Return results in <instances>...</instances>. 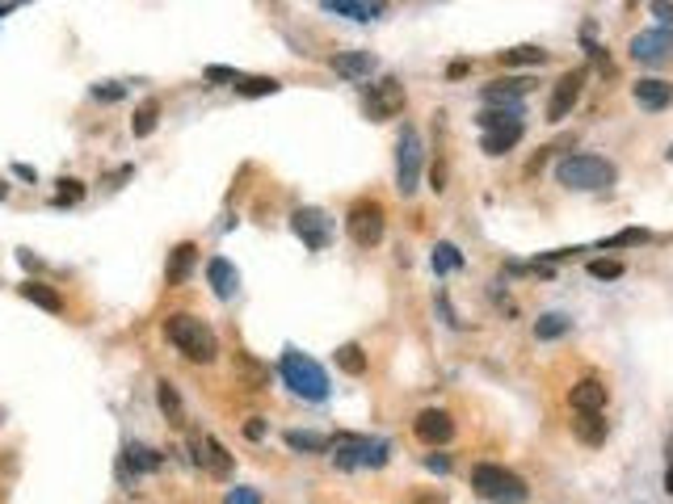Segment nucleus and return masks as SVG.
Returning a JSON list of instances; mask_svg holds the SVG:
<instances>
[{
	"label": "nucleus",
	"instance_id": "nucleus-1",
	"mask_svg": "<svg viewBox=\"0 0 673 504\" xmlns=\"http://www.w3.org/2000/svg\"><path fill=\"white\" fill-rule=\"evenodd\" d=\"M164 336H169V345H177V353H186L190 362H215L219 358V341H215V332L202 324V319H194V315L177 311L164 319Z\"/></svg>",
	"mask_w": 673,
	"mask_h": 504
},
{
	"label": "nucleus",
	"instance_id": "nucleus-2",
	"mask_svg": "<svg viewBox=\"0 0 673 504\" xmlns=\"http://www.w3.org/2000/svg\"><path fill=\"white\" fill-rule=\"evenodd\" d=\"M614 164L602 156H564L560 164H556V181H560L564 189H610L614 185Z\"/></svg>",
	"mask_w": 673,
	"mask_h": 504
},
{
	"label": "nucleus",
	"instance_id": "nucleus-3",
	"mask_svg": "<svg viewBox=\"0 0 673 504\" xmlns=\"http://www.w3.org/2000/svg\"><path fill=\"white\" fill-rule=\"evenodd\" d=\"M471 488L493 504H527V496H530L527 484H522L518 475L505 471V467H493V462H484V467L471 471Z\"/></svg>",
	"mask_w": 673,
	"mask_h": 504
},
{
	"label": "nucleus",
	"instance_id": "nucleus-4",
	"mask_svg": "<svg viewBox=\"0 0 673 504\" xmlns=\"http://www.w3.org/2000/svg\"><path fill=\"white\" fill-rule=\"evenodd\" d=\"M329 450H333V467L353 471V467H384L392 445H387V441L358 437V433H341V437L329 441Z\"/></svg>",
	"mask_w": 673,
	"mask_h": 504
},
{
	"label": "nucleus",
	"instance_id": "nucleus-5",
	"mask_svg": "<svg viewBox=\"0 0 673 504\" xmlns=\"http://www.w3.org/2000/svg\"><path fill=\"white\" fill-rule=\"evenodd\" d=\"M282 382H287L295 395H304V399H324L329 395V378H324V370L307 353H299V349H287L282 353Z\"/></svg>",
	"mask_w": 673,
	"mask_h": 504
},
{
	"label": "nucleus",
	"instance_id": "nucleus-6",
	"mask_svg": "<svg viewBox=\"0 0 673 504\" xmlns=\"http://www.w3.org/2000/svg\"><path fill=\"white\" fill-rule=\"evenodd\" d=\"M345 232L358 248H375L387 232V215L379 202H353L350 215H345Z\"/></svg>",
	"mask_w": 673,
	"mask_h": 504
},
{
	"label": "nucleus",
	"instance_id": "nucleus-7",
	"mask_svg": "<svg viewBox=\"0 0 673 504\" xmlns=\"http://www.w3.org/2000/svg\"><path fill=\"white\" fill-rule=\"evenodd\" d=\"M421 185V135L413 126H404L400 139H396V189L404 198L417 193Z\"/></svg>",
	"mask_w": 673,
	"mask_h": 504
},
{
	"label": "nucleus",
	"instance_id": "nucleus-8",
	"mask_svg": "<svg viewBox=\"0 0 673 504\" xmlns=\"http://www.w3.org/2000/svg\"><path fill=\"white\" fill-rule=\"evenodd\" d=\"M404 110V84L396 76H384L375 80L367 89V114L370 122H387V118H396V114Z\"/></svg>",
	"mask_w": 673,
	"mask_h": 504
},
{
	"label": "nucleus",
	"instance_id": "nucleus-9",
	"mask_svg": "<svg viewBox=\"0 0 673 504\" xmlns=\"http://www.w3.org/2000/svg\"><path fill=\"white\" fill-rule=\"evenodd\" d=\"M581 93H585V67L564 72V76L556 80V89H551V101H547V122H564V118L573 114V106L581 101Z\"/></svg>",
	"mask_w": 673,
	"mask_h": 504
},
{
	"label": "nucleus",
	"instance_id": "nucleus-10",
	"mask_svg": "<svg viewBox=\"0 0 673 504\" xmlns=\"http://www.w3.org/2000/svg\"><path fill=\"white\" fill-rule=\"evenodd\" d=\"M290 227H295V236L304 240L312 252L329 248V219H324V210L304 206V210H295V215H290Z\"/></svg>",
	"mask_w": 673,
	"mask_h": 504
},
{
	"label": "nucleus",
	"instance_id": "nucleus-11",
	"mask_svg": "<svg viewBox=\"0 0 673 504\" xmlns=\"http://www.w3.org/2000/svg\"><path fill=\"white\" fill-rule=\"evenodd\" d=\"M669 51H673V30H644L631 38V59L636 63H661V59H669Z\"/></svg>",
	"mask_w": 673,
	"mask_h": 504
},
{
	"label": "nucleus",
	"instance_id": "nucleus-12",
	"mask_svg": "<svg viewBox=\"0 0 673 504\" xmlns=\"http://www.w3.org/2000/svg\"><path fill=\"white\" fill-rule=\"evenodd\" d=\"M413 433H417L425 445H442V441L455 437V421H450V412H442V408H425L417 421H413Z\"/></svg>",
	"mask_w": 673,
	"mask_h": 504
},
{
	"label": "nucleus",
	"instance_id": "nucleus-13",
	"mask_svg": "<svg viewBox=\"0 0 673 504\" xmlns=\"http://www.w3.org/2000/svg\"><path fill=\"white\" fill-rule=\"evenodd\" d=\"M190 450H194V462H198V467H207L210 475H219V479L232 475V454H227L215 437H194Z\"/></svg>",
	"mask_w": 673,
	"mask_h": 504
},
{
	"label": "nucleus",
	"instance_id": "nucleus-14",
	"mask_svg": "<svg viewBox=\"0 0 673 504\" xmlns=\"http://www.w3.org/2000/svg\"><path fill=\"white\" fill-rule=\"evenodd\" d=\"M530 93V80H493V84H484L480 97L484 106H497V110H518V101Z\"/></svg>",
	"mask_w": 673,
	"mask_h": 504
},
{
	"label": "nucleus",
	"instance_id": "nucleus-15",
	"mask_svg": "<svg viewBox=\"0 0 673 504\" xmlns=\"http://www.w3.org/2000/svg\"><path fill=\"white\" fill-rule=\"evenodd\" d=\"M321 9L350 17V21H379L387 13V0H321Z\"/></svg>",
	"mask_w": 673,
	"mask_h": 504
},
{
	"label": "nucleus",
	"instance_id": "nucleus-16",
	"mask_svg": "<svg viewBox=\"0 0 673 504\" xmlns=\"http://www.w3.org/2000/svg\"><path fill=\"white\" fill-rule=\"evenodd\" d=\"M631 97H636L640 110H665V106H673V84L669 80L648 76V80H640V84H631Z\"/></svg>",
	"mask_w": 673,
	"mask_h": 504
},
{
	"label": "nucleus",
	"instance_id": "nucleus-17",
	"mask_svg": "<svg viewBox=\"0 0 673 504\" xmlns=\"http://www.w3.org/2000/svg\"><path fill=\"white\" fill-rule=\"evenodd\" d=\"M606 382L602 378H581L577 387L568 391V404H573V412H602L606 408Z\"/></svg>",
	"mask_w": 673,
	"mask_h": 504
},
{
	"label": "nucleus",
	"instance_id": "nucleus-18",
	"mask_svg": "<svg viewBox=\"0 0 673 504\" xmlns=\"http://www.w3.org/2000/svg\"><path fill=\"white\" fill-rule=\"evenodd\" d=\"M207 278H210L215 299H232V295H236V286H241V273H236V265H232L227 256H215V261H210Z\"/></svg>",
	"mask_w": 673,
	"mask_h": 504
},
{
	"label": "nucleus",
	"instance_id": "nucleus-19",
	"mask_svg": "<svg viewBox=\"0 0 673 504\" xmlns=\"http://www.w3.org/2000/svg\"><path fill=\"white\" fill-rule=\"evenodd\" d=\"M518 139H522V118L518 122H505V126H493V130H484V156H505L510 147H518Z\"/></svg>",
	"mask_w": 673,
	"mask_h": 504
},
{
	"label": "nucleus",
	"instance_id": "nucleus-20",
	"mask_svg": "<svg viewBox=\"0 0 673 504\" xmlns=\"http://www.w3.org/2000/svg\"><path fill=\"white\" fill-rule=\"evenodd\" d=\"M333 72L345 80H370L375 72V55L370 51H345V55H333Z\"/></svg>",
	"mask_w": 673,
	"mask_h": 504
},
{
	"label": "nucleus",
	"instance_id": "nucleus-21",
	"mask_svg": "<svg viewBox=\"0 0 673 504\" xmlns=\"http://www.w3.org/2000/svg\"><path fill=\"white\" fill-rule=\"evenodd\" d=\"M573 433H577V441H585V445H602V441L610 437V425L602 412H577Z\"/></svg>",
	"mask_w": 673,
	"mask_h": 504
},
{
	"label": "nucleus",
	"instance_id": "nucleus-22",
	"mask_svg": "<svg viewBox=\"0 0 673 504\" xmlns=\"http://www.w3.org/2000/svg\"><path fill=\"white\" fill-rule=\"evenodd\" d=\"M194 261H198V248L194 244H177L173 252H169V265H164V278H169V286H181L186 278H190Z\"/></svg>",
	"mask_w": 673,
	"mask_h": 504
},
{
	"label": "nucleus",
	"instance_id": "nucleus-23",
	"mask_svg": "<svg viewBox=\"0 0 673 504\" xmlns=\"http://www.w3.org/2000/svg\"><path fill=\"white\" fill-rule=\"evenodd\" d=\"M17 290H21V299L34 303V307H43V311H51V315L64 311V299H59V290H51L47 282H21Z\"/></svg>",
	"mask_w": 673,
	"mask_h": 504
},
{
	"label": "nucleus",
	"instance_id": "nucleus-24",
	"mask_svg": "<svg viewBox=\"0 0 673 504\" xmlns=\"http://www.w3.org/2000/svg\"><path fill=\"white\" fill-rule=\"evenodd\" d=\"M236 378L249 391H261V387H270V366H261L253 353H236Z\"/></svg>",
	"mask_w": 673,
	"mask_h": 504
},
{
	"label": "nucleus",
	"instance_id": "nucleus-25",
	"mask_svg": "<svg viewBox=\"0 0 673 504\" xmlns=\"http://www.w3.org/2000/svg\"><path fill=\"white\" fill-rule=\"evenodd\" d=\"M156 404H161V412L169 416V425H186V408H181V395H177V387L169 382V378H161V382H156Z\"/></svg>",
	"mask_w": 673,
	"mask_h": 504
},
{
	"label": "nucleus",
	"instance_id": "nucleus-26",
	"mask_svg": "<svg viewBox=\"0 0 673 504\" xmlns=\"http://www.w3.org/2000/svg\"><path fill=\"white\" fill-rule=\"evenodd\" d=\"M156 118H161V101L147 97L144 106L135 110V118H131V135H135V139H147V135L156 130Z\"/></svg>",
	"mask_w": 673,
	"mask_h": 504
},
{
	"label": "nucleus",
	"instance_id": "nucleus-27",
	"mask_svg": "<svg viewBox=\"0 0 673 504\" xmlns=\"http://www.w3.org/2000/svg\"><path fill=\"white\" fill-rule=\"evenodd\" d=\"M501 63L505 67H543L547 63V51H539V47H510V51H501Z\"/></svg>",
	"mask_w": 673,
	"mask_h": 504
},
{
	"label": "nucleus",
	"instance_id": "nucleus-28",
	"mask_svg": "<svg viewBox=\"0 0 673 504\" xmlns=\"http://www.w3.org/2000/svg\"><path fill=\"white\" fill-rule=\"evenodd\" d=\"M333 358H336V370H341V374H353V378L367 374V353H362V345H353L350 341V345L336 349Z\"/></svg>",
	"mask_w": 673,
	"mask_h": 504
},
{
	"label": "nucleus",
	"instance_id": "nucleus-29",
	"mask_svg": "<svg viewBox=\"0 0 673 504\" xmlns=\"http://www.w3.org/2000/svg\"><path fill=\"white\" fill-rule=\"evenodd\" d=\"M161 462H164V458L156 454V450L139 445V441H131V445H127V467L135 475H139V471H161Z\"/></svg>",
	"mask_w": 673,
	"mask_h": 504
},
{
	"label": "nucleus",
	"instance_id": "nucleus-30",
	"mask_svg": "<svg viewBox=\"0 0 673 504\" xmlns=\"http://www.w3.org/2000/svg\"><path fill=\"white\" fill-rule=\"evenodd\" d=\"M568 328H573V319H568V315L547 311V315H539V324H534V336H539V341H560Z\"/></svg>",
	"mask_w": 673,
	"mask_h": 504
},
{
	"label": "nucleus",
	"instance_id": "nucleus-31",
	"mask_svg": "<svg viewBox=\"0 0 673 504\" xmlns=\"http://www.w3.org/2000/svg\"><path fill=\"white\" fill-rule=\"evenodd\" d=\"M287 445H290V450L321 454V450H329V437H321V433H304V429H290V433H287Z\"/></svg>",
	"mask_w": 673,
	"mask_h": 504
},
{
	"label": "nucleus",
	"instance_id": "nucleus-32",
	"mask_svg": "<svg viewBox=\"0 0 673 504\" xmlns=\"http://www.w3.org/2000/svg\"><path fill=\"white\" fill-rule=\"evenodd\" d=\"M455 269H463V252L455 244H438L433 248V273H455Z\"/></svg>",
	"mask_w": 673,
	"mask_h": 504
},
{
	"label": "nucleus",
	"instance_id": "nucleus-33",
	"mask_svg": "<svg viewBox=\"0 0 673 504\" xmlns=\"http://www.w3.org/2000/svg\"><path fill=\"white\" fill-rule=\"evenodd\" d=\"M236 89H241L244 97H270V93H278L282 84L273 76H249V80H236Z\"/></svg>",
	"mask_w": 673,
	"mask_h": 504
},
{
	"label": "nucleus",
	"instance_id": "nucleus-34",
	"mask_svg": "<svg viewBox=\"0 0 673 504\" xmlns=\"http://www.w3.org/2000/svg\"><path fill=\"white\" fill-rule=\"evenodd\" d=\"M522 118V110H497V106H488V110L476 114V122L484 126V130H493V126H505V122H518Z\"/></svg>",
	"mask_w": 673,
	"mask_h": 504
},
{
	"label": "nucleus",
	"instance_id": "nucleus-35",
	"mask_svg": "<svg viewBox=\"0 0 673 504\" xmlns=\"http://www.w3.org/2000/svg\"><path fill=\"white\" fill-rule=\"evenodd\" d=\"M81 198H84V185L81 181H72V177H64L59 189H55V206H76Z\"/></svg>",
	"mask_w": 673,
	"mask_h": 504
},
{
	"label": "nucleus",
	"instance_id": "nucleus-36",
	"mask_svg": "<svg viewBox=\"0 0 673 504\" xmlns=\"http://www.w3.org/2000/svg\"><path fill=\"white\" fill-rule=\"evenodd\" d=\"M590 278L614 282V278H623V261H590Z\"/></svg>",
	"mask_w": 673,
	"mask_h": 504
},
{
	"label": "nucleus",
	"instance_id": "nucleus-37",
	"mask_svg": "<svg viewBox=\"0 0 673 504\" xmlns=\"http://www.w3.org/2000/svg\"><path fill=\"white\" fill-rule=\"evenodd\" d=\"M644 240H648L644 227H623V232H619V236H610L602 248H627V244H644Z\"/></svg>",
	"mask_w": 673,
	"mask_h": 504
},
{
	"label": "nucleus",
	"instance_id": "nucleus-38",
	"mask_svg": "<svg viewBox=\"0 0 673 504\" xmlns=\"http://www.w3.org/2000/svg\"><path fill=\"white\" fill-rule=\"evenodd\" d=\"M227 504H261V496H257V488H232Z\"/></svg>",
	"mask_w": 673,
	"mask_h": 504
},
{
	"label": "nucleus",
	"instance_id": "nucleus-39",
	"mask_svg": "<svg viewBox=\"0 0 673 504\" xmlns=\"http://www.w3.org/2000/svg\"><path fill=\"white\" fill-rule=\"evenodd\" d=\"M93 97L97 101H118V97H123V84H93Z\"/></svg>",
	"mask_w": 673,
	"mask_h": 504
},
{
	"label": "nucleus",
	"instance_id": "nucleus-40",
	"mask_svg": "<svg viewBox=\"0 0 673 504\" xmlns=\"http://www.w3.org/2000/svg\"><path fill=\"white\" fill-rule=\"evenodd\" d=\"M653 13L661 17V26H665V30H673V4L669 0H653Z\"/></svg>",
	"mask_w": 673,
	"mask_h": 504
},
{
	"label": "nucleus",
	"instance_id": "nucleus-41",
	"mask_svg": "<svg viewBox=\"0 0 673 504\" xmlns=\"http://www.w3.org/2000/svg\"><path fill=\"white\" fill-rule=\"evenodd\" d=\"M207 80L210 84H227V80H241V76H236L232 67H219V63H215V67H207Z\"/></svg>",
	"mask_w": 673,
	"mask_h": 504
},
{
	"label": "nucleus",
	"instance_id": "nucleus-42",
	"mask_svg": "<svg viewBox=\"0 0 673 504\" xmlns=\"http://www.w3.org/2000/svg\"><path fill=\"white\" fill-rule=\"evenodd\" d=\"M244 437L261 441V437H265V421H261V416H253V421H249V425H244Z\"/></svg>",
	"mask_w": 673,
	"mask_h": 504
},
{
	"label": "nucleus",
	"instance_id": "nucleus-43",
	"mask_svg": "<svg viewBox=\"0 0 673 504\" xmlns=\"http://www.w3.org/2000/svg\"><path fill=\"white\" fill-rule=\"evenodd\" d=\"M425 467H430V471H442V475H447V471H450V458H447V454H425Z\"/></svg>",
	"mask_w": 673,
	"mask_h": 504
},
{
	"label": "nucleus",
	"instance_id": "nucleus-44",
	"mask_svg": "<svg viewBox=\"0 0 673 504\" xmlns=\"http://www.w3.org/2000/svg\"><path fill=\"white\" fill-rule=\"evenodd\" d=\"M413 504H450V500H447V496H438V492H421Z\"/></svg>",
	"mask_w": 673,
	"mask_h": 504
},
{
	"label": "nucleus",
	"instance_id": "nucleus-45",
	"mask_svg": "<svg viewBox=\"0 0 673 504\" xmlns=\"http://www.w3.org/2000/svg\"><path fill=\"white\" fill-rule=\"evenodd\" d=\"M447 76H450V80L467 76V59H455V63H450V67H447Z\"/></svg>",
	"mask_w": 673,
	"mask_h": 504
},
{
	"label": "nucleus",
	"instance_id": "nucleus-46",
	"mask_svg": "<svg viewBox=\"0 0 673 504\" xmlns=\"http://www.w3.org/2000/svg\"><path fill=\"white\" fill-rule=\"evenodd\" d=\"M665 492L673 496V437H669V471H665Z\"/></svg>",
	"mask_w": 673,
	"mask_h": 504
},
{
	"label": "nucleus",
	"instance_id": "nucleus-47",
	"mask_svg": "<svg viewBox=\"0 0 673 504\" xmlns=\"http://www.w3.org/2000/svg\"><path fill=\"white\" fill-rule=\"evenodd\" d=\"M13 173H17V177H21V181H34V169H30V164H17V169H13Z\"/></svg>",
	"mask_w": 673,
	"mask_h": 504
},
{
	"label": "nucleus",
	"instance_id": "nucleus-48",
	"mask_svg": "<svg viewBox=\"0 0 673 504\" xmlns=\"http://www.w3.org/2000/svg\"><path fill=\"white\" fill-rule=\"evenodd\" d=\"M665 160H669V164H673V143H669V152H665Z\"/></svg>",
	"mask_w": 673,
	"mask_h": 504
},
{
	"label": "nucleus",
	"instance_id": "nucleus-49",
	"mask_svg": "<svg viewBox=\"0 0 673 504\" xmlns=\"http://www.w3.org/2000/svg\"><path fill=\"white\" fill-rule=\"evenodd\" d=\"M0 4H17V0H0Z\"/></svg>",
	"mask_w": 673,
	"mask_h": 504
}]
</instances>
